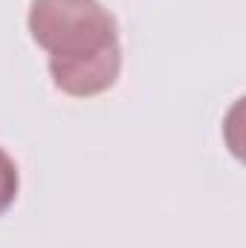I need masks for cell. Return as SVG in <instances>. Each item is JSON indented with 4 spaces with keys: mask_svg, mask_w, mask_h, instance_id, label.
Returning a JSON list of instances; mask_svg holds the SVG:
<instances>
[{
    "mask_svg": "<svg viewBox=\"0 0 246 248\" xmlns=\"http://www.w3.org/2000/svg\"><path fill=\"white\" fill-rule=\"evenodd\" d=\"M26 23L64 95L93 98L119 81V23L99 0H32Z\"/></svg>",
    "mask_w": 246,
    "mask_h": 248,
    "instance_id": "obj_1",
    "label": "cell"
},
{
    "mask_svg": "<svg viewBox=\"0 0 246 248\" xmlns=\"http://www.w3.org/2000/svg\"><path fill=\"white\" fill-rule=\"evenodd\" d=\"M18 187H20L18 165H15L12 156L0 147V217L15 205V199H18Z\"/></svg>",
    "mask_w": 246,
    "mask_h": 248,
    "instance_id": "obj_2",
    "label": "cell"
}]
</instances>
